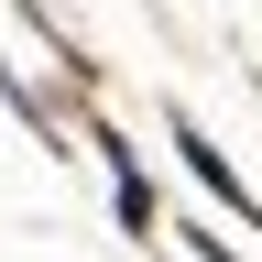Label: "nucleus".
<instances>
[{"label":"nucleus","instance_id":"f257e3e1","mask_svg":"<svg viewBox=\"0 0 262 262\" xmlns=\"http://www.w3.org/2000/svg\"><path fill=\"white\" fill-rule=\"evenodd\" d=\"M175 153H186V175L208 186V196H229V219H262L251 196H241V175H229V153H219V142H208V131H196V120H175Z\"/></svg>","mask_w":262,"mask_h":262}]
</instances>
